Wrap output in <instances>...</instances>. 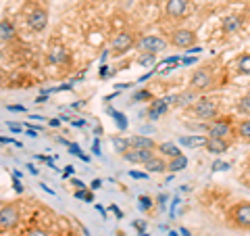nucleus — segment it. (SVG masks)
Returning a JSON list of instances; mask_svg holds the SVG:
<instances>
[{"instance_id":"1","label":"nucleus","mask_w":250,"mask_h":236,"mask_svg":"<svg viewBox=\"0 0 250 236\" xmlns=\"http://www.w3.org/2000/svg\"><path fill=\"white\" fill-rule=\"evenodd\" d=\"M228 222L236 230H250V201H240L229 207Z\"/></svg>"},{"instance_id":"2","label":"nucleus","mask_w":250,"mask_h":236,"mask_svg":"<svg viewBox=\"0 0 250 236\" xmlns=\"http://www.w3.org/2000/svg\"><path fill=\"white\" fill-rule=\"evenodd\" d=\"M190 86L194 92H205V90H210L215 88V75L210 71L208 67H200L194 71L192 80H190Z\"/></svg>"},{"instance_id":"3","label":"nucleus","mask_w":250,"mask_h":236,"mask_svg":"<svg viewBox=\"0 0 250 236\" xmlns=\"http://www.w3.org/2000/svg\"><path fill=\"white\" fill-rule=\"evenodd\" d=\"M134 46H138L136 36L131 34V31H121V34H117V36L113 38V42H111V54L119 57V54L131 50Z\"/></svg>"},{"instance_id":"4","label":"nucleus","mask_w":250,"mask_h":236,"mask_svg":"<svg viewBox=\"0 0 250 236\" xmlns=\"http://www.w3.org/2000/svg\"><path fill=\"white\" fill-rule=\"evenodd\" d=\"M194 115L198 117V119H215L219 115V107L215 100H208V98H198L196 103H194Z\"/></svg>"},{"instance_id":"5","label":"nucleus","mask_w":250,"mask_h":236,"mask_svg":"<svg viewBox=\"0 0 250 236\" xmlns=\"http://www.w3.org/2000/svg\"><path fill=\"white\" fill-rule=\"evenodd\" d=\"M17 224H19V209H17V205H13V203L2 205V209H0V228L6 232V230H13Z\"/></svg>"},{"instance_id":"6","label":"nucleus","mask_w":250,"mask_h":236,"mask_svg":"<svg viewBox=\"0 0 250 236\" xmlns=\"http://www.w3.org/2000/svg\"><path fill=\"white\" fill-rule=\"evenodd\" d=\"M171 44L175 48H192L196 44V34L192 29H175L171 34Z\"/></svg>"},{"instance_id":"7","label":"nucleus","mask_w":250,"mask_h":236,"mask_svg":"<svg viewBox=\"0 0 250 236\" xmlns=\"http://www.w3.org/2000/svg\"><path fill=\"white\" fill-rule=\"evenodd\" d=\"M208 138H223L229 136L231 132V117H225V119H213L208 123Z\"/></svg>"},{"instance_id":"8","label":"nucleus","mask_w":250,"mask_h":236,"mask_svg":"<svg viewBox=\"0 0 250 236\" xmlns=\"http://www.w3.org/2000/svg\"><path fill=\"white\" fill-rule=\"evenodd\" d=\"M165 46H167V42L163 40L161 36H144V38H140L138 40V48L140 50L152 52V54H156L159 50H165Z\"/></svg>"},{"instance_id":"9","label":"nucleus","mask_w":250,"mask_h":236,"mask_svg":"<svg viewBox=\"0 0 250 236\" xmlns=\"http://www.w3.org/2000/svg\"><path fill=\"white\" fill-rule=\"evenodd\" d=\"M154 157V151H144V148H129L123 155V159L127 163H136V165H146Z\"/></svg>"},{"instance_id":"10","label":"nucleus","mask_w":250,"mask_h":236,"mask_svg":"<svg viewBox=\"0 0 250 236\" xmlns=\"http://www.w3.org/2000/svg\"><path fill=\"white\" fill-rule=\"evenodd\" d=\"M27 25H29V29H34V31H44L46 25H48V13H46L44 9H36L34 13H29Z\"/></svg>"},{"instance_id":"11","label":"nucleus","mask_w":250,"mask_h":236,"mask_svg":"<svg viewBox=\"0 0 250 236\" xmlns=\"http://www.w3.org/2000/svg\"><path fill=\"white\" fill-rule=\"evenodd\" d=\"M188 0H165V15L171 19H179L186 15Z\"/></svg>"},{"instance_id":"12","label":"nucleus","mask_w":250,"mask_h":236,"mask_svg":"<svg viewBox=\"0 0 250 236\" xmlns=\"http://www.w3.org/2000/svg\"><path fill=\"white\" fill-rule=\"evenodd\" d=\"M205 148L208 153H213V155H221V153H225L229 148V142H228V140H223V138H208L207 136Z\"/></svg>"},{"instance_id":"13","label":"nucleus","mask_w":250,"mask_h":236,"mask_svg":"<svg viewBox=\"0 0 250 236\" xmlns=\"http://www.w3.org/2000/svg\"><path fill=\"white\" fill-rule=\"evenodd\" d=\"M48 61L54 63V65H67L69 61H71V54H69L67 48H62V46H59V48H52L50 54H48Z\"/></svg>"},{"instance_id":"14","label":"nucleus","mask_w":250,"mask_h":236,"mask_svg":"<svg viewBox=\"0 0 250 236\" xmlns=\"http://www.w3.org/2000/svg\"><path fill=\"white\" fill-rule=\"evenodd\" d=\"M129 144H131V148H144V151H154V148H159L154 140L148 138V136H131Z\"/></svg>"},{"instance_id":"15","label":"nucleus","mask_w":250,"mask_h":236,"mask_svg":"<svg viewBox=\"0 0 250 236\" xmlns=\"http://www.w3.org/2000/svg\"><path fill=\"white\" fill-rule=\"evenodd\" d=\"M144 167H146V171H152V174H161V171L169 169V163L163 159V157H156V155H154L152 159L144 165Z\"/></svg>"},{"instance_id":"16","label":"nucleus","mask_w":250,"mask_h":236,"mask_svg":"<svg viewBox=\"0 0 250 236\" xmlns=\"http://www.w3.org/2000/svg\"><path fill=\"white\" fill-rule=\"evenodd\" d=\"M167 107H169V103H167V98H161V100H154V103L150 105V109H148V117L150 119H159V117L167 111Z\"/></svg>"},{"instance_id":"17","label":"nucleus","mask_w":250,"mask_h":236,"mask_svg":"<svg viewBox=\"0 0 250 236\" xmlns=\"http://www.w3.org/2000/svg\"><path fill=\"white\" fill-rule=\"evenodd\" d=\"M159 153H163L169 159H175V157H182V151H179V146L175 142H161L159 144Z\"/></svg>"},{"instance_id":"18","label":"nucleus","mask_w":250,"mask_h":236,"mask_svg":"<svg viewBox=\"0 0 250 236\" xmlns=\"http://www.w3.org/2000/svg\"><path fill=\"white\" fill-rule=\"evenodd\" d=\"M0 38H2V42H9V40L15 38V25L9 19L0 21Z\"/></svg>"},{"instance_id":"19","label":"nucleus","mask_w":250,"mask_h":236,"mask_svg":"<svg viewBox=\"0 0 250 236\" xmlns=\"http://www.w3.org/2000/svg\"><path fill=\"white\" fill-rule=\"evenodd\" d=\"M190 103H196V92H194L192 88L188 92H182V94H175V105L177 107H186Z\"/></svg>"},{"instance_id":"20","label":"nucleus","mask_w":250,"mask_h":236,"mask_svg":"<svg viewBox=\"0 0 250 236\" xmlns=\"http://www.w3.org/2000/svg\"><path fill=\"white\" fill-rule=\"evenodd\" d=\"M242 27V19L240 17H225L223 21V31L225 34H233V31H238Z\"/></svg>"},{"instance_id":"21","label":"nucleus","mask_w":250,"mask_h":236,"mask_svg":"<svg viewBox=\"0 0 250 236\" xmlns=\"http://www.w3.org/2000/svg\"><path fill=\"white\" fill-rule=\"evenodd\" d=\"M179 144L184 146H205L207 144V136H182L179 138Z\"/></svg>"},{"instance_id":"22","label":"nucleus","mask_w":250,"mask_h":236,"mask_svg":"<svg viewBox=\"0 0 250 236\" xmlns=\"http://www.w3.org/2000/svg\"><path fill=\"white\" fill-rule=\"evenodd\" d=\"M113 144H115V151L117 153H121V157L125 155L131 148L129 144V140H125V138H119V136H113Z\"/></svg>"},{"instance_id":"23","label":"nucleus","mask_w":250,"mask_h":236,"mask_svg":"<svg viewBox=\"0 0 250 236\" xmlns=\"http://www.w3.org/2000/svg\"><path fill=\"white\" fill-rule=\"evenodd\" d=\"M186 165H188V159L182 155V157H175V159L169 161V169L171 171H182V169H186Z\"/></svg>"},{"instance_id":"24","label":"nucleus","mask_w":250,"mask_h":236,"mask_svg":"<svg viewBox=\"0 0 250 236\" xmlns=\"http://www.w3.org/2000/svg\"><path fill=\"white\" fill-rule=\"evenodd\" d=\"M238 136L242 140H246V142H250V119H244L238 125Z\"/></svg>"},{"instance_id":"25","label":"nucleus","mask_w":250,"mask_h":236,"mask_svg":"<svg viewBox=\"0 0 250 236\" xmlns=\"http://www.w3.org/2000/svg\"><path fill=\"white\" fill-rule=\"evenodd\" d=\"M238 71L244 75H250V54H244V57L238 59Z\"/></svg>"},{"instance_id":"26","label":"nucleus","mask_w":250,"mask_h":236,"mask_svg":"<svg viewBox=\"0 0 250 236\" xmlns=\"http://www.w3.org/2000/svg\"><path fill=\"white\" fill-rule=\"evenodd\" d=\"M138 63H140L142 67L152 65V63H154V54H152V52H144V54H140V57H138Z\"/></svg>"},{"instance_id":"27","label":"nucleus","mask_w":250,"mask_h":236,"mask_svg":"<svg viewBox=\"0 0 250 236\" xmlns=\"http://www.w3.org/2000/svg\"><path fill=\"white\" fill-rule=\"evenodd\" d=\"M238 111H240V113L250 115V96H242V98H240V103H238Z\"/></svg>"},{"instance_id":"28","label":"nucleus","mask_w":250,"mask_h":236,"mask_svg":"<svg viewBox=\"0 0 250 236\" xmlns=\"http://www.w3.org/2000/svg\"><path fill=\"white\" fill-rule=\"evenodd\" d=\"M138 207L142 209V211H148V209L152 207V201L148 199V196H140V199H138Z\"/></svg>"},{"instance_id":"29","label":"nucleus","mask_w":250,"mask_h":236,"mask_svg":"<svg viewBox=\"0 0 250 236\" xmlns=\"http://www.w3.org/2000/svg\"><path fill=\"white\" fill-rule=\"evenodd\" d=\"M111 115L117 119V125H119V128H127V117H125V115L117 113V111H111Z\"/></svg>"},{"instance_id":"30","label":"nucleus","mask_w":250,"mask_h":236,"mask_svg":"<svg viewBox=\"0 0 250 236\" xmlns=\"http://www.w3.org/2000/svg\"><path fill=\"white\" fill-rule=\"evenodd\" d=\"M223 169H229L228 161H215L213 163V171H223Z\"/></svg>"},{"instance_id":"31","label":"nucleus","mask_w":250,"mask_h":236,"mask_svg":"<svg viewBox=\"0 0 250 236\" xmlns=\"http://www.w3.org/2000/svg\"><path fill=\"white\" fill-rule=\"evenodd\" d=\"M25 236H48L46 230H40V228H34V230H29Z\"/></svg>"},{"instance_id":"32","label":"nucleus","mask_w":250,"mask_h":236,"mask_svg":"<svg viewBox=\"0 0 250 236\" xmlns=\"http://www.w3.org/2000/svg\"><path fill=\"white\" fill-rule=\"evenodd\" d=\"M150 98V92H146V90H142V92H138L136 96H134V100H148Z\"/></svg>"},{"instance_id":"33","label":"nucleus","mask_w":250,"mask_h":236,"mask_svg":"<svg viewBox=\"0 0 250 236\" xmlns=\"http://www.w3.org/2000/svg\"><path fill=\"white\" fill-rule=\"evenodd\" d=\"M6 109H9V111H25V107H21V105H9Z\"/></svg>"},{"instance_id":"34","label":"nucleus","mask_w":250,"mask_h":236,"mask_svg":"<svg viewBox=\"0 0 250 236\" xmlns=\"http://www.w3.org/2000/svg\"><path fill=\"white\" fill-rule=\"evenodd\" d=\"M73 186L77 188V190H83V188H85V184H83V182H80V180H73Z\"/></svg>"},{"instance_id":"35","label":"nucleus","mask_w":250,"mask_h":236,"mask_svg":"<svg viewBox=\"0 0 250 236\" xmlns=\"http://www.w3.org/2000/svg\"><path fill=\"white\" fill-rule=\"evenodd\" d=\"M129 176L131 178H142V180L146 178V174H140V171H129Z\"/></svg>"},{"instance_id":"36","label":"nucleus","mask_w":250,"mask_h":236,"mask_svg":"<svg viewBox=\"0 0 250 236\" xmlns=\"http://www.w3.org/2000/svg\"><path fill=\"white\" fill-rule=\"evenodd\" d=\"M73 171H75V167H73V165H67V167H65V176H71Z\"/></svg>"},{"instance_id":"37","label":"nucleus","mask_w":250,"mask_h":236,"mask_svg":"<svg viewBox=\"0 0 250 236\" xmlns=\"http://www.w3.org/2000/svg\"><path fill=\"white\" fill-rule=\"evenodd\" d=\"M13 186H15V190H17V192H21V190H23V186L19 184V180H15V182H13Z\"/></svg>"},{"instance_id":"38","label":"nucleus","mask_w":250,"mask_h":236,"mask_svg":"<svg viewBox=\"0 0 250 236\" xmlns=\"http://www.w3.org/2000/svg\"><path fill=\"white\" fill-rule=\"evenodd\" d=\"M100 184H103L100 180H94V182H92V190H96V188H100Z\"/></svg>"},{"instance_id":"39","label":"nucleus","mask_w":250,"mask_h":236,"mask_svg":"<svg viewBox=\"0 0 250 236\" xmlns=\"http://www.w3.org/2000/svg\"><path fill=\"white\" fill-rule=\"evenodd\" d=\"M134 226L138 228V230H140V232H144V228H146V224H144V222H142V224H140V222H136Z\"/></svg>"},{"instance_id":"40","label":"nucleus","mask_w":250,"mask_h":236,"mask_svg":"<svg viewBox=\"0 0 250 236\" xmlns=\"http://www.w3.org/2000/svg\"><path fill=\"white\" fill-rule=\"evenodd\" d=\"M9 128H11L13 132H19V130H21V128H19V125H15V123H9Z\"/></svg>"},{"instance_id":"41","label":"nucleus","mask_w":250,"mask_h":236,"mask_svg":"<svg viewBox=\"0 0 250 236\" xmlns=\"http://www.w3.org/2000/svg\"><path fill=\"white\" fill-rule=\"evenodd\" d=\"M50 125H52V128H57V125H61V119H52Z\"/></svg>"},{"instance_id":"42","label":"nucleus","mask_w":250,"mask_h":236,"mask_svg":"<svg viewBox=\"0 0 250 236\" xmlns=\"http://www.w3.org/2000/svg\"><path fill=\"white\" fill-rule=\"evenodd\" d=\"M182 236H190V230H188V228H182Z\"/></svg>"},{"instance_id":"43","label":"nucleus","mask_w":250,"mask_h":236,"mask_svg":"<svg viewBox=\"0 0 250 236\" xmlns=\"http://www.w3.org/2000/svg\"><path fill=\"white\" fill-rule=\"evenodd\" d=\"M146 2H150V4H156V2H163V0H146Z\"/></svg>"},{"instance_id":"44","label":"nucleus","mask_w":250,"mask_h":236,"mask_svg":"<svg viewBox=\"0 0 250 236\" xmlns=\"http://www.w3.org/2000/svg\"><path fill=\"white\" fill-rule=\"evenodd\" d=\"M169 236H179V234L177 232H169Z\"/></svg>"},{"instance_id":"45","label":"nucleus","mask_w":250,"mask_h":236,"mask_svg":"<svg viewBox=\"0 0 250 236\" xmlns=\"http://www.w3.org/2000/svg\"><path fill=\"white\" fill-rule=\"evenodd\" d=\"M248 171H250V159H248Z\"/></svg>"},{"instance_id":"46","label":"nucleus","mask_w":250,"mask_h":236,"mask_svg":"<svg viewBox=\"0 0 250 236\" xmlns=\"http://www.w3.org/2000/svg\"><path fill=\"white\" fill-rule=\"evenodd\" d=\"M140 236H148V234H140Z\"/></svg>"}]
</instances>
